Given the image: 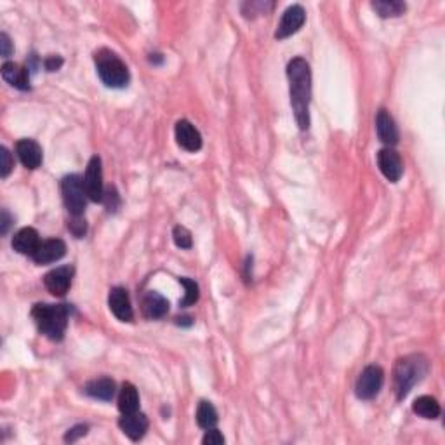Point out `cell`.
Here are the masks:
<instances>
[{"label": "cell", "mask_w": 445, "mask_h": 445, "mask_svg": "<svg viewBox=\"0 0 445 445\" xmlns=\"http://www.w3.org/2000/svg\"><path fill=\"white\" fill-rule=\"evenodd\" d=\"M291 104L299 129L309 127V99H312V70L306 59L294 58L287 65Z\"/></svg>", "instance_id": "obj_1"}, {"label": "cell", "mask_w": 445, "mask_h": 445, "mask_svg": "<svg viewBox=\"0 0 445 445\" xmlns=\"http://www.w3.org/2000/svg\"><path fill=\"white\" fill-rule=\"evenodd\" d=\"M306 21V13L301 6L294 3V6L287 7L282 14V19L278 23L277 31H275V38L277 40H284V38L291 37L296 31H299V28L305 24Z\"/></svg>", "instance_id": "obj_8"}, {"label": "cell", "mask_w": 445, "mask_h": 445, "mask_svg": "<svg viewBox=\"0 0 445 445\" xmlns=\"http://www.w3.org/2000/svg\"><path fill=\"white\" fill-rule=\"evenodd\" d=\"M375 132H378L379 141L385 143L389 148H393L398 143V127H396L389 111H386L385 108L375 115Z\"/></svg>", "instance_id": "obj_14"}, {"label": "cell", "mask_w": 445, "mask_h": 445, "mask_svg": "<svg viewBox=\"0 0 445 445\" xmlns=\"http://www.w3.org/2000/svg\"><path fill=\"white\" fill-rule=\"evenodd\" d=\"M412 410L414 414L424 417V419H437L440 416V403L433 396L423 395L414 400Z\"/></svg>", "instance_id": "obj_22"}, {"label": "cell", "mask_w": 445, "mask_h": 445, "mask_svg": "<svg viewBox=\"0 0 445 445\" xmlns=\"http://www.w3.org/2000/svg\"><path fill=\"white\" fill-rule=\"evenodd\" d=\"M176 323H179V325L181 323L183 325H191L193 322H191V316H183V318H176Z\"/></svg>", "instance_id": "obj_35"}, {"label": "cell", "mask_w": 445, "mask_h": 445, "mask_svg": "<svg viewBox=\"0 0 445 445\" xmlns=\"http://www.w3.org/2000/svg\"><path fill=\"white\" fill-rule=\"evenodd\" d=\"M118 426L131 440H141L148 431V417L141 412L122 414V417L118 419Z\"/></svg>", "instance_id": "obj_15"}, {"label": "cell", "mask_w": 445, "mask_h": 445, "mask_svg": "<svg viewBox=\"0 0 445 445\" xmlns=\"http://www.w3.org/2000/svg\"><path fill=\"white\" fill-rule=\"evenodd\" d=\"M108 306H110L111 313H113L120 322H132V318H134L131 298H129L127 291H125L124 287L111 289L110 296H108Z\"/></svg>", "instance_id": "obj_11"}, {"label": "cell", "mask_w": 445, "mask_h": 445, "mask_svg": "<svg viewBox=\"0 0 445 445\" xmlns=\"http://www.w3.org/2000/svg\"><path fill=\"white\" fill-rule=\"evenodd\" d=\"M172 238H174V243H176L179 249H191V245H193L191 233L181 225H177L176 228L172 229Z\"/></svg>", "instance_id": "obj_26"}, {"label": "cell", "mask_w": 445, "mask_h": 445, "mask_svg": "<svg viewBox=\"0 0 445 445\" xmlns=\"http://www.w3.org/2000/svg\"><path fill=\"white\" fill-rule=\"evenodd\" d=\"M87 430H89V428H87L86 424H76V426H73L72 430H68V433L65 435V442H70V444H73V442H76L79 438L86 437Z\"/></svg>", "instance_id": "obj_29"}, {"label": "cell", "mask_w": 445, "mask_h": 445, "mask_svg": "<svg viewBox=\"0 0 445 445\" xmlns=\"http://www.w3.org/2000/svg\"><path fill=\"white\" fill-rule=\"evenodd\" d=\"M174 136H176L177 145L186 152H198L202 148V136L198 129L191 122L179 120L174 127Z\"/></svg>", "instance_id": "obj_12"}, {"label": "cell", "mask_w": 445, "mask_h": 445, "mask_svg": "<svg viewBox=\"0 0 445 445\" xmlns=\"http://www.w3.org/2000/svg\"><path fill=\"white\" fill-rule=\"evenodd\" d=\"M118 410L122 414H132L139 410L138 389L131 382H124L122 385L120 393H118Z\"/></svg>", "instance_id": "obj_21"}, {"label": "cell", "mask_w": 445, "mask_h": 445, "mask_svg": "<svg viewBox=\"0 0 445 445\" xmlns=\"http://www.w3.org/2000/svg\"><path fill=\"white\" fill-rule=\"evenodd\" d=\"M181 285L184 287V298L179 301V306L181 308H188V306L195 305V302L198 301V296H200V289H198V284L195 280H191V278H186V277H181L179 278Z\"/></svg>", "instance_id": "obj_25"}, {"label": "cell", "mask_w": 445, "mask_h": 445, "mask_svg": "<svg viewBox=\"0 0 445 445\" xmlns=\"http://www.w3.org/2000/svg\"><path fill=\"white\" fill-rule=\"evenodd\" d=\"M17 159L26 169H38L42 163V148L33 139H19L16 143Z\"/></svg>", "instance_id": "obj_16"}, {"label": "cell", "mask_w": 445, "mask_h": 445, "mask_svg": "<svg viewBox=\"0 0 445 445\" xmlns=\"http://www.w3.org/2000/svg\"><path fill=\"white\" fill-rule=\"evenodd\" d=\"M2 79L19 90L30 89V72H28V68H23V66L16 65V63H3Z\"/></svg>", "instance_id": "obj_19"}, {"label": "cell", "mask_w": 445, "mask_h": 445, "mask_svg": "<svg viewBox=\"0 0 445 445\" xmlns=\"http://www.w3.org/2000/svg\"><path fill=\"white\" fill-rule=\"evenodd\" d=\"M72 222H68V228L70 232L73 233V235L76 236V238H80V236L86 235L87 232V222L86 219H82V216H79V218H75V216H72Z\"/></svg>", "instance_id": "obj_28"}, {"label": "cell", "mask_w": 445, "mask_h": 445, "mask_svg": "<svg viewBox=\"0 0 445 445\" xmlns=\"http://www.w3.org/2000/svg\"><path fill=\"white\" fill-rule=\"evenodd\" d=\"M0 45H2V56H3V58H9L10 52H13V45H10V38L7 37V33L0 35Z\"/></svg>", "instance_id": "obj_33"}, {"label": "cell", "mask_w": 445, "mask_h": 445, "mask_svg": "<svg viewBox=\"0 0 445 445\" xmlns=\"http://www.w3.org/2000/svg\"><path fill=\"white\" fill-rule=\"evenodd\" d=\"M167 312H169V301L162 294L153 291L146 292L145 298H143V313H145L146 318H163L167 315Z\"/></svg>", "instance_id": "obj_17"}, {"label": "cell", "mask_w": 445, "mask_h": 445, "mask_svg": "<svg viewBox=\"0 0 445 445\" xmlns=\"http://www.w3.org/2000/svg\"><path fill=\"white\" fill-rule=\"evenodd\" d=\"M428 360L423 355H409L396 362L393 371V385H395L396 398L403 400L410 389L426 375Z\"/></svg>", "instance_id": "obj_2"}, {"label": "cell", "mask_w": 445, "mask_h": 445, "mask_svg": "<svg viewBox=\"0 0 445 445\" xmlns=\"http://www.w3.org/2000/svg\"><path fill=\"white\" fill-rule=\"evenodd\" d=\"M219 417H218V410H216V407L212 405L211 402H207V400H202L200 403H198V409H197V423L198 426L202 428V430H211V428H216V424H218Z\"/></svg>", "instance_id": "obj_23"}, {"label": "cell", "mask_w": 445, "mask_h": 445, "mask_svg": "<svg viewBox=\"0 0 445 445\" xmlns=\"http://www.w3.org/2000/svg\"><path fill=\"white\" fill-rule=\"evenodd\" d=\"M83 188H86L87 198L90 202H103V167H101V159L97 155H94L87 163L86 176H83Z\"/></svg>", "instance_id": "obj_7"}, {"label": "cell", "mask_w": 445, "mask_h": 445, "mask_svg": "<svg viewBox=\"0 0 445 445\" xmlns=\"http://www.w3.org/2000/svg\"><path fill=\"white\" fill-rule=\"evenodd\" d=\"M86 393L92 398L103 400V402H110L115 396V381L110 378H99L92 379L86 385Z\"/></svg>", "instance_id": "obj_20"}, {"label": "cell", "mask_w": 445, "mask_h": 445, "mask_svg": "<svg viewBox=\"0 0 445 445\" xmlns=\"http://www.w3.org/2000/svg\"><path fill=\"white\" fill-rule=\"evenodd\" d=\"M382 382H385V371L379 365H367L358 375L355 393L358 398L372 400L381 391Z\"/></svg>", "instance_id": "obj_6"}, {"label": "cell", "mask_w": 445, "mask_h": 445, "mask_svg": "<svg viewBox=\"0 0 445 445\" xmlns=\"http://www.w3.org/2000/svg\"><path fill=\"white\" fill-rule=\"evenodd\" d=\"M378 165L379 170L382 172V176L386 177L391 183H396V181L402 177L403 174V163L402 159H400L398 153L393 148L386 146V148L379 149L378 152Z\"/></svg>", "instance_id": "obj_10"}, {"label": "cell", "mask_w": 445, "mask_h": 445, "mask_svg": "<svg viewBox=\"0 0 445 445\" xmlns=\"http://www.w3.org/2000/svg\"><path fill=\"white\" fill-rule=\"evenodd\" d=\"M103 202H106L108 211H115V209L118 207V195H117V190H115V188H108V190L104 191Z\"/></svg>", "instance_id": "obj_31"}, {"label": "cell", "mask_w": 445, "mask_h": 445, "mask_svg": "<svg viewBox=\"0 0 445 445\" xmlns=\"http://www.w3.org/2000/svg\"><path fill=\"white\" fill-rule=\"evenodd\" d=\"M73 266L72 264H66V266H58L54 270L49 271L44 277V285L52 296H58L63 298L66 292L72 287V278H73Z\"/></svg>", "instance_id": "obj_9"}, {"label": "cell", "mask_w": 445, "mask_h": 445, "mask_svg": "<svg viewBox=\"0 0 445 445\" xmlns=\"http://www.w3.org/2000/svg\"><path fill=\"white\" fill-rule=\"evenodd\" d=\"M35 323L44 336L52 341H61L68 325V306L66 305H45L38 302L31 309Z\"/></svg>", "instance_id": "obj_3"}, {"label": "cell", "mask_w": 445, "mask_h": 445, "mask_svg": "<svg viewBox=\"0 0 445 445\" xmlns=\"http://www.w3.org/2000/svg\"><path fill=\"white\" fill-rule=\"evenodd\" d=\"M61 193L63 202H65L70 214L75 216V218L82 216L87 204V193L86 188H83L82 177H80L79 174H70V176L63 177Z\"/></svg>", "instance_id": "obj_5"}, {"label": "cell", "mask_w": 445, "mask_h": 445, "mask_svg": "<svg viewBox=\"0 0 445 445\" xmlns=\"http://www.w3.org/2000/svg\"><path fill=\"white\" fill-rule=\"evenodd\" d=\"M96 61L97 75L103 80L104 86L113 87V89H122L129 83V70L125 63L118 58L110 49H99L94 56Z\"/></svg>", "instance_id": "obj_4"}, {"label": "cell", "mask_w": 445, "mask_h": 445, "mask_svg": "<svg viewBox=\"0 0 445 445\" xmlns=\"http://www.w3.org/2000/svg\"><path fill=\"white\" fill-rule=\"evenodd\" d=\"M204 442L205 445H222L225 444V437H222L221 433H219V430H216V428H211V430L205 431L204 435Z\"/></svg>", "instance_id": "obj_30"}, {"label": "cell", "mask_w": 445, "mask_h": 445, "mask_svg": "<svg viewBox=\"0 0 445 445\" xmlns=\"http://www.w3.org/2000/svg\"><path fill=\"white\" fill-rule=\"evenodd\" d=\"M372 9L381 17H396L405 13V3L400 0H375L372 2Z\"/></svg>", "instance_id": "obj_24"}, {"label": "cell", "mask_w": 445, "mask_h": 445, "mask_svg": "<svg viewBox=\"0 0 445 445\" xmlns=\"http://www.w3.org/2000/svg\"><path fill=\"white\" fill-rule=\"evenodd\" d=\"M0 226H2V235H6L7 233V229H9V226H10V218H9V214H7V211H2V218H0Z\"/></svg>", "instance_id": "obj_34"}, {"label": "cell", "mask_w": 445, "mask_h": 445, "mask_svg": "<svg viewBox=\"0 0 445 445\" xmlns=\"http://www.w3.org/2000/svg\"><path fill=\"white\" fill-rule=\"evenodd\" d=\"M66 254V243L61 238H49L40 242L31 259L37 264H51L61 259Z\"/></svg>", "instance_id": "obj_13"}, {"label": "cell", "mask_w": 445, "mask_h": 445, "mask_svg": "<svg viewBox=\"0 0 445 445\" xmlns=\"http://www.w3.org/2000/svg\"><path fill=\"white\" fill-rule=\"evenodd\" d=\"M40 245V238H38V232L35 228H21L16 235L13 236V249L19 254H28L33 256L37 247Z\"/></svg>", "instance_id": "obj_18"}, {"label": "cell", "mask_w": 445, "mask_h": 445, "mask_svg": "<svg viewBox=\"0 0 445 445\" xmlns=\"http://www.w3.org/2000/svg\"><path fill=\"white\" fill-rule=\"evenodd\" d=\"M0 160H2V163H0V176L6 179L7 176L10 174V170H13L14 167V162H13V156H10L9 149L6 148V146H2L0 148Z\"/></svg>", "instance_id": "obj_27"}, {"label": "cell", "mask_w": 445, "mask_h": 445, "mask_svg": "<svg viewBox=\"0 0 445 445\" xmlns=\"http://www.w3.org/2000/svg\"><path fill=\"white\" fill-rule=\"evenodd\" d=\"M44 66L47 72H58L63 66V58L61 56H47L44 59Z\"/></svg>", "instance_id": "obj_32"}]
</instances>
